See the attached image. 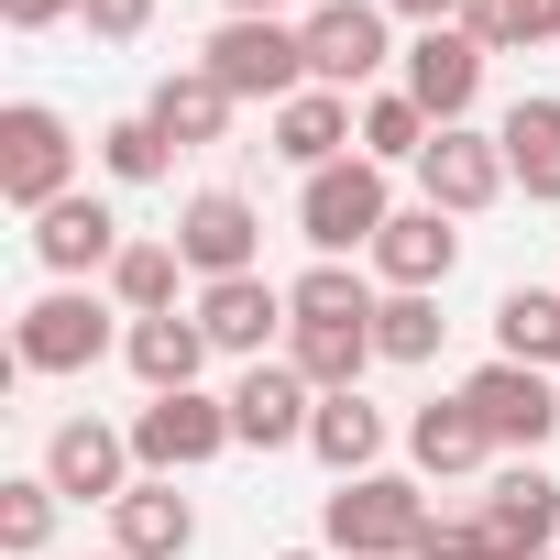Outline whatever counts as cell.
<instances>
[{
    "label": "cell",
    "mask_w": 560,
    "mask_h": 560,
    "mask_svg": "<svg viewBox=\"0 0 560 560\" xmlns=\"http://www.w3.org/2000/svg\"><path fill=\"white\" fill-rule=\"evenodd\" d=\"M121 341H132L121 298H100V287H45V298L12 319V374H45V385H67V374H100Z\"/></svg>",
    "instance_id": "6da1fadb"
},
{
    "label": "cell",
    "mask_w": 560,
    "mask_h": 560,
    "mask_svg": "<svg viewBox=\"0 0 560 560\" xmlns=\"http://www.w3.org/2000/svg\"><path fill=\"white\" fill-rule=\"evenodd\" d=\"M385 220H396V187H385V165H374V154H341V165L298 176V242H308L319 264L374 253V242H385Z\"/></svg>",
    "instance_id": "7a4b0ae2"
},
{
    "label": "cell",
    "mask_w": 560,
    "mask_h": 560,
    "mask_svg": "<svg viewBox=\"0 0 560 560\" xmlns=\"http://www.w3.org/2000/svg\"><path fill=\"white\" fill-rule=\"evenodd\" d=\"M418 527H429L418 472H352V483H330V505H319V549H330V560H407Z\"/></svg>",
    "instance_id": "3957f363"
},
{
    "label": "cell",
    "mask_w": 560,
    "mask_h": 560,
    "mask_svg": "<svg viewBox=\"0 0 560 560\" xmlns=\"http://www.w3.org/2000/svg\"><path fill=\"white\" fill-rule=\"evenodd\" d=\"M198 67H209L231 100L287 110V100L308 89V23H275V12H220V34L198 45Z\"/></svg>",
    "instance_id": "277c9868"
},
{
    "label": "cell",
    "mask_w": 560,
    "mask_h": 560,
    "mask_svg": "<svg viewBox=\"0 0 560 560\" xmlns=\"http://www.w3.org/2000/svg\"><path fill=\"white\" fill-rule=\"evenodd\" d=\"M121 429H132V462L165 472V483H187V472H209L220 451H242V440H231V396H209V385H187V396H143Z\"/></svg>",
    "instance_id": "5b68a950"
},
{
    "label": "cell",
    "mask_w": 560,
    "mask_h": 560,
    "mask_svg": "<svg viewBox=\"0 0 560 560\" xmlns=\"http://www.w3.org/2000/svg\"><path fill=\"white\" fill-rule=\"evenodd\" d=\"M462 407L483 418V440L505 451V462H538L549 440H560V374H538V363H472L462 374Z\"/></svg>",
    "instance_id": "8992f818"
},
{
    "label": "cell",
    "mask_w": 560,
    "mask_h": 560,
    "mask_svg": "<svg viewBox=\"0 0 560 560\" xmlns=\"http://www.w3.org/2000/svg\"><path fill=\"white\" fill-rule=\"evenodd\" d=\"M78 187V132L56 100H12L0 110V198H12L23 220H45L56 198Z\"/></svg>",
    "instance_id": "52a82bcc"
},
{
    "label": "cell",
    "mask_w": 560,
    "mask_h": 560,
    "mask_svg": "<svg viewBox=\"0 0 560 560\" xmlns=\"http://www.w3.org/2000/svg\"><path fill=\"white\" fill-rule=\"evenodd\" d=\"M396 12L385 0H330L308 12V89H341V100H374V78L396 67Z\"/></svg>",
    "instance_id": "ba28073f"
},
{
    "label": "cell",
    "mask_w": 560,
    "mask_h": 560,
    "mask_svg": "<svg viewBox=\"0 0 560 560\" xmlns=\"http://www.w3.org/2000/svg\"><path fill=\"white\" fill-rule=\"evenodd\" d=\"M34 472H45L67 505H121V494L143 483V462H132V429H110V418H56Z\"/></svg>",
    "instance_id": "9c48e42d"
},
{
    "label": "cell",
    "mask_w": 560,
    "mask_h": 560,
    "mask_svg": "<svg viewBox=\"0 0 560 560\" xmlns=\"http://www.w3.org/2000/svg\"><path fill=\"white\" fill-rule=\"evenodd\" d=\"M472 527H483L494 560H549L560 549V483L538 462H494L483 494H472Z\"/></svg>",
    "instance_id": "30bf717a"
},
{
    "label": "cell",
    "mask_w": 560,
    "mask_h": 560,
    "mask_svg": "<svg viewBox=\"0 0 560 560\" xmlns=\"http://www.w3.org/2000/svg\"><path fill=\"white\" fill-rule=\"evenodd\" d=\"M176 253H187L198 287H220V275H264V209L242 187H198L176 209Z\"/></svg>",
    "instance_id": "8fae6325"
},
{
    "label": "cell",
    "mask_w": 560,
    "mask_h": 560,
    "mask_svg": "<svg viewBox=\"0 0 560 560\" xmlns=\"http://www.w3.org/2000/svg\"><path fill=\"white\" fill-rule=\"evenodd\" d=\"M187 308H198L209 352H231V363H275V341L298 330V308H287V287H275V275H220V287H198Z\"/></svg>",
    "instance_id": "7c38bea8"
},
{
    "label": "cell",
    "mask_w": 560,
    "mask_h": 560,
    "mask_svg": "<svg viewBox=\"0 0 560 560\" xmlns=\"http://www.w3.org/2000/svg\"><path fill=\"white\" fill-rule=\"evenodd\" d=\"M363 264H374V287H385V298H440L451 275H462V220L418 198V209L385 220V242H374Z\"/></svg>",
    "instance_id": "4fadbf2b"
},
{
    "label": "cell",
    "mask_w": 560,
    "mask_h": 560,
    "mask_svg": "<svg viewBox=\"0 0 560 560\" xmlns=\"http://www.w3.org/2000/svg\"><path fill=\"white\" fill-rule=\"evenodd\" d=\"M23 242H34V264L56 275V287H89V275H110V264H121V242H132V231H121V209H110V198L67 187V198H56Z\"/></svg>",
    "instance_id": "5bb4252c"
},
{
    "label": "cell",
    "mask_w": 560,
    "mask_h": 560,
    "mask_svg": "<svg viewBox=\"0 0 560 560\" xmlns=\"http://www.w3.org/2000/svg\"><path fill=\"white\" fill-rule=\"evenodd\" d=\"M483 67H494V56H483L462 23H440V34H407V56H396V89H407V100H418V110L451 132V121H472V100H483Z\"/></svg>",
    "instance_id": "9a60e30c"
},
{
    "label": "cell",
    "mask_w": 560,
    "mask_h": 560,
    "mask_svg": "<svg viewBox=\"0 0 560 560\" xmlns=\"http://www.w3.org/2000/svg\"><path fill=\"white\" fill-rule=\"evenodd\" d=\"M308 418H319V385H308L287 352L231 374V440H242V451H298V440H308Z\"/></svg>",
    "instance_id": "2e32d148"
},
{
    "label": "cell",
    "mask_w": 560,
    "mask_h": 560,
    "mask_svg": "<svg viewBox=\"0 0 560 560\" xmlns=\"http://www.w3.org/2000/svg\"><path fill=\"white\" fill-rule=\"evenodd\" d=\"M505 187H516V176H505V143H494V132H472V121H451V132L418 154V198H429V209H451V220H483Z\"/></svg>",
    "instance_id": "e0dca14e"
},
{
    "label": "cell",
    "mask_w": 560,
    "mask_h": 560,
    "mask_svg": "<svg viewBox=\"0 0 560 560\" xmlns=\"http://www.w3.org/2000/svg\"><path fill=\"white\" fill-rule=\"evenodd\" d=\"M494 462H505V451L483 440V418L462 407V385L407 418V472H418V483H472V472H494Z\"/></svg>",
    "instance_id": "ac0fdd59"
},
{
    "label": "cell",
    "mask_w": 560,
    "mask_h": 560,
    "mask_svg": "<svg viewBox=\"0 0 560 560\" xmlns=\"http://www.w3.org/2000/svg\"><path fill=\"white\" fill-rule=\"evenodd\" d=\"M264 121H275V154H287L298 176H319V165L363 154V100H341V89H298L287 110H264Z\"/></svg>",
    "instance_id": "d6986e66"
},
{
    "label": "cell",
    "mask_w": 560,
    "mask_h": 560,
    "mask_svg": "<svg viewBox=\"0 0 560 560\" xmlns=\"http://www.w3.org/2000/svg\"><path fill=\"white\" fill-rule=\"evenodd\" d=\"M110 549H121V560H187V549H198V505H187L165 472H143V483L110 505Z\"/></svg>",
    "instance_id": "ffe728a7"
},
{
    "label": "cell",
    "mask_w": 560,
    "mask_h": 560,
    "mask_svg": "<svg viewBox=\"0 0 560 560\" xmlns=\"http://www.w3.org/2000/svg\"><path fill=\"white\" fill-rule=\"evenodd\" d=\"M143 110H154V132H165V143H176V154H209V143H220V132H231V110H242V100H231V89H220V78H209V67H165V78H154V100H143Z\"/></svg>",
    "instance_id": "44dd1931"
},
{
    "label": "cell",
    "mask_w": 560,
    "mask_h": 560,
    "mask_svg": "<svg viewBox=\"0 0 560 560\" xmlns=\"http://www.w3.org/2000/svg\"><path fill=\"white\" fill-rule=\"evenodd\" d=\"M121 363L143 374V396H187V385L209 374V330H198V308H176V319H132Z\"/></svg>",
    "instance_id": "7402d4cb"
},
{
    "label": "cell",
    "mask_w": 560,
    "mask_h": 560,
    "mask_svg": "<svg viewBox=\"0 0 560 560\" xmlns=\"http://www.w3.org/2000/svg\"><path fill=\"white\" fill-rule=\"evenodd\" d=\"M287 308H298V330H374L385 287H374V264H319L308 253V275L287 287Z\"/></svg>",
    "instance_id": "603a6c76"
},
{
    "label": "cell",
    "mask_w": 560,
    "mask_h": 560,
    "mask_svg": "<svg viewBox=\"0 0 560 560\" xmlns=\"http://www.w3.org/2000/svg\"><path fill=\"white\" fill-rule=\"evenodd\" d=\"M494 143H505V176L538 198V209H560V100H516L505 121H494Z\"/></svg>",
    "instance_id": "cb8c5ba5"
},
{
    "label": "cell",
    "mask_w": 560,
    "mask_h": 560,
    "mask_svg": "<svg viewBox=\"0 0 560 560\" xmlns=\"http://www.w3.org/2000/svg\"><path fill=\"white\" fill-rule=\"evenodd\" d=\"M308 451L330 462V483H352V472H385V407H374V396H319V418H308Z\"/></svg>",
    "instance_id": "d4e9b609"
},
{
    "label": "cell",
    "mask_w": 560,
    "mask_h": 560,
    "mask_svg": "<svg viewBox=\"0 0 560 560\" xmlns=\"http://www.w3.org/2000/svg\"><path fill=\"white\" fill-rule=\"evenodd\" d=\"M494 352L560 374V287H505V298H494Z\"/></svg>",
    "instance_id": "484cf974"
},
{
    "label": "cell",
    "mask_w": 560,
    "mask_h": 560,
    "mask_svg": "<svg viewBox=\"0 0 560 560\" xmlns=\"http://www.w3.org/2000/svg\"><path fill=\"white\" fill-rule=\"evenodd\" d=\"M176 287H187V253L176 242H121V264H110L121 319H176Z\"/></svg>",
    "instance_id": "4316f807"
},
{
    "label": "cell",
    "mask_w": 560,
    "mask_h": 560,
    "mask_svg": "<svg viewBox=\"0 0 560 560\" xmlns=\"http://www.w3.org/2000/svg\"><path fill=\"white\" fill-rule=\"evenodd\" d=\"M287 363H298L319 396H363V374H374L385 352H374V330H287Z\"/></svg>",
    "instance_id": "83f0119b"
},
{
    "label": "cell",
    "mask_w": 560,
    "mask_h": 560,
    "mask_svg": "<svg viewBox=\"0 0 560 560\" xmlns=\"http://www.w3.org/2000/svg\"><path fill=\"white\" fill-rule=\"evenodd\" d=\"M462 34L483 56H527V45H560V0H462Z\"/></svg>",
    "instance_id": "f1b7e54d"
},
{
    "label": "cell",
    "mask_w": 560,
    "mask_h": 560,
    "mask_svg": "<svg viewBox=\"0 0 560 560\" xmlns=\"http://www.w3.org/2000/svg\"><path fill=\"white\" fill-rule=\"evenodd\" d=\"M429 143H440V121H429L407 89H374V100H363V154H374L385 176H396V165H418Z\"/></svg>",
    "instance_id": "f546056e"
},
{
    "label": "cell",
    "mask_w": 560,
    "mask_h": 560,
    "mask_svg": "<svg viewBox=\"0 0 560 560\" xmlns=\"http://www.w3.org/2000/svg\"><path fill=\"white\" fill-rule=\"evenodd\" d=\"M176 165V143L154 132V110H121V121H100V176L110 187H154Z\"/></svg>",
    "instance_id": "4dcf8cb0"
},
{
    "label": "cell",
    "mask_w": 560,
    "mask_h": 560,
    "mask_svg": "<svg viewBox=\"0 0 560 560\" xmlns=\"http://www.w3.org/2000/svg\"><path fill=\"white\" fill-rule=\"evenodd\" d=\"M56 483L45 472H12V483H0V549H12V560H45V538H56Z\"/></svg>",
    "instance_id": "1f68e13d"
},
{
    "label": "cell",
    "mask_w": 560,
    "mask_h": 560,
    "mask_svg": "<svg viewBox=\"0 0 560 560\" xmlns=\"http://www.w3.org/2000/svg\"><path fill=\"white\" fill-rule=\"evenodd\" d=\"M440 330H451L440 298H385V308H374V352H385V363H440Z\"/></svg>",
    "instance_id": "d6a6232c"
},
{
    "label": "cell",
    "mask_w": 560,
    "mask_h": 560,
    "mask_svg": "<svg viewBox=\"0 0 560 560\" xmlns=\"http://www.w3.org/2000/svg\"><path fill=\"white\" fill-rule=\"evenodd\" d=\"M407 560H494V549H483L472 505H462V516H440V505H429V527H418V549H407Z\"/></svg>",
    "instance_id": "836d02e7"
},
{
    "label": "cell",
    "mask_w": 560,
    "mask_h": 560,
    "mask_svg": "<svg viewBox=\"0 0 560 560\" xmlns=\"http://www.w3.org/2000/svg\"><path fill=\"white\" fill-rule=\"evenodd\" d=\"M78 23L100 45H132V34H154V0H78Z\"/></svg>",
    "instance_id": "e575fe53"
},
{
    "label": "cell",
    "mask_w": 560,
    "mask_h": 560,
    "mask_svg": "<svg viewBox=\"0 0 560 560\" xmlns=\"http://www.w3.org/2000/svg\"><path fill=\"white\" fill-rule=\"evenodd\" d=\"M0 23L12 34H56V23H78V0H0Z\"/></svg>",
    "instance_id": "d590c367"
},
{
    "label": "cell",
    "mask_w": 560,
    "mask_h": 560,
    "mask_svg": "<svg viewBox=\"0 0 560 560\" xmlns=\"http://www.w3.org/2000/svg\"><path fill=\"white\" fill-rule=\"evenodd\" d=\"M396 23H418V34H440V23H462V0H385Z\"/></svg>",
    "instance_id": "8d00e7d4"
},
{
    "label": "cell",
    "mask_w": 560,
    "mask_h": 560,
    "mask_svg": "<svg viewBox=\"0 0 560 560\" xmlns=\"http://www.w3.org/2000/svg\"><path fill=\"white\" fill-rule=\"evenodd\" d=\"M220 12H275V23H308V12H330V0H220Z\"/></svg>",
    "instance_id": "74e56055"
},
{
    "label": "cell",
    "mask_w": 560,
    "mask_h": 560,
    "mask_svg": "<svg viewBox=\"0 0 560 560\" xmlns=\"http://www.w3.org/2000/svg\"><path fill=\"white\" fill-rule=\"evenodd\" d=\"M275 560H330V549H275Z\"/></svg>",
    "instance_id": "f35d334b"
},
{
    "label": "cell",
    "mask_w": 560,
    "mask_h": 560,
    "mask_svg": "<svg viewBox=\"0 0 560 560\" xmlns=\"http://www.w3.org/2000/svg\"><path fill=\"white\" fill-rule=\"evenodd\" d=\"M100 560H121V549H100Z\"/></svg>",
    "instance_id": "ab89813d"
},
{
    "label": "cell",
    "mask_w": 560,
    "mask_h": 560,
    "mask_svg": "<svg viewBox=\"0 0 560 560\" xmlns=\"http://www.w3.org/2000/svg\"><path fill=\"white\" fill-rule=\"evenodd\" d=\"M549 560H560V549H549Z\"/></svg>",
    "instance_id": "60d3db41"
}]
</instances>
